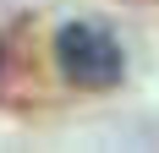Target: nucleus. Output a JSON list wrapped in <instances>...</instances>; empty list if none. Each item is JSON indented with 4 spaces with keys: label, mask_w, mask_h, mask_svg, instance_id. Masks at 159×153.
Here are the masks:
<instances>
[{
    "label": "nucleus",
    "mask_w": 159,
    "mask_h": 153,
    "mask_svg": "<svg viewBox=\"0 0 159 153\" xmlns=\"http://www.w3.org/2000/svg\"><path fill=\"white\" fill-rule=\"evenodd\" d=\"M55 71L71 88H82V93H104V88L121 82L126 55H121V44H115L110 28L77 16V22H61L55 28Z\"/></svg>",
    "instance_id": "1"
}]
</instances>
